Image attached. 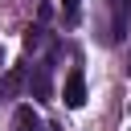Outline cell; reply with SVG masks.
Instances as JSON below:
<instances>
[{
    "label": "cell",
    "mask_w": 131,
    "mask_h": 131,
    "mask_svg": "<svg viewBox=\"0 0 131 131\" xmlns=\"http://www.w3.org/2000/svg\"><path fill=\"white\" fill-rule=\"evenodd\" d=\"M111 8H115V33H111V41H123L127 29H131V0H111Z\"/></svg>",
    "instance_id": "cell-4"
},
{
    "label": "cell",
    "mask_w": 131,
    "mask_h": 131,
    "mask_svg": "<svg viewBox=\"0 0 131 131\" xmlns=\"http://www.w3.org/2000/svg\"><path fill=\"white\" fill-rule=\"evenodd\" d=\"M78 8H82V0H61V12H66V20H78Z\"/></svg>",
    "instance_id": "cell-6"
},
{
    "label": "cell",
    "mask_w": 131,
    "mask_h": 131,
    "mask_svg": "<svg viewBox=\"0 0 131 131\" xmlns=\"http://www.w3.org/2000/svg\"><path fill=\"white\" fill-rule=\"evenodd\" d=\"M25 86H29L25 66H8V70H4V78H0V98H16Z\"/></svg>",
    "instance_id": "cell-3"
},
{
    "label": "cell",
    "mask_w": 131,
    "mask_h": 131,
    "mask_svg": "<svg viewBox=\"0 0 131 131\" xmlns=\"http://www.w3.org/2000/svg\"><path fill=\"white\" fill-rule=\"evenodd\" d=\"M61 98H66L70 111H82V106H86V78H82V70H70V74H66V90H61Z\"/></svg>",
    "instance_id": "cell-2"
},
{
    "label": "cell",
    "mask_w": 131,
    "mask_h": 131,
    "mask_svg": "<svg viewBox=\"0 0 131 131\" xmlns=\"http://www.w3.org/2000/svg\"><path fill=\"white\" fill-rule=\"evenodd\" d=\"M127 78H131V53H127Z\"/></svg>",
    "instance_id": "cell-7"
},
{
    "label": "cell",
    "mask_w": 131,
    "mask_h": 131,
    "mask_svg": "<svg viewBox=\"0 0 131 131\" xmlns=\"http://www.w3.org/2000/svg\"><path fill=\"white\" fill-rule=\"evenodd\" d=\"M12 131H41V115L33 106H16L12 115Z\"/></svg>",
    "instance_id": "cell-5"
},
{
    "label": "cell",
    "mask_w": 131,
    "mask_h": 131,
    "mask_svg": "<svg viewBox=\"0 0 131 131\" xmlns=\"http://www.w3.org/2000/svg\"><path fill=\"white\" fill-rule=\"evenodd\" d=\"M49 70H53L49 61H37V66H33V74H29V94H33L37 102H49V98H53V82H49Z\"/></svg>",
    "instance_id": "cell-1"
}]
</instances>
